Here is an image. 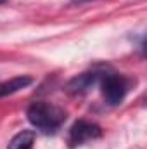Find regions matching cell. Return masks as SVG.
<instances>
[{
  "instance_id": "cell-1",
  "label": "cell",
  "mask_w": 147,
  "mask_h": 149,
  "mask_svg": "<svg viewBox=\"0 0 147 149\" xmlns=\"http://www.w3.org/2000/svg\"><path fill=\"white\" fill-rule=\"evenodd\" d=\"M26 116H28V121L43 134L57 132L62 127V123L66 121V111L62 108L52 102H42V101L33 102L28 108Z\"/></svg>"
},
{
  "instance_id": "cell-2",
  "label": "cell",
  "mask_w": 147,
  "mask_h": 149,
  "mask_svg": "<svg viewBox=\"0 0 147 149\" xmlns=\"http://www.w3.org/2000/svg\"><path fill=\"white\" fill-rule=\"evenodd\" d=\"M101 85H102V94H104V99L109 106H118L126 92H128V85L125 81V78H121L119 74H114V73H109L102 76L101 80Z\"/></svg>"
},
{
  "instance_id": "cell-3",
  "label": "cell",
  "mask_w": 147,
  "mask_h": 149,
  "mask_svg": "<svg viewBox=\"0 0 147 149\" xmlns=\"http://www.w3.org/2000/svg\"><path fill=\"white\" fill-rule=\"evenodd\" d=\"M99 137H102V128L99 125L85 121V120H78L69 128L68 144H69V148H76V146H81L88 141H95Z\"/></svg>"
},
{
  "instance_id": "cell-4",
  "label": "cell",
  "mask_w": 147,
  "mask_h": 149,
  "mask_svg": "<svg viewBox=\"0 0 147 149\" xmlns=\"http://www.w3.org/2000/svg\"><path fill=\"white\" fill-rule=\"evenodd\" d=\"M104 73L101 71H87V73L76 74L66 83V92L71 95H83L87 92H90L97 83H101Z\"/></svg>"
},
{
  "instance_id": "cell-5",
  "label": "cell",
  "mask_w": 147,
  "mask_h": 149,
  "mask_svg": "<svg viewBox=\"0 0 147 149\" xmlns=\"http://www.w3.org/2000/svg\"><path fill=\"white\" fill-rule=\"evenodd\" d=\"M31 83H33V78L31 76H14V78H10L7 81H2L0 83V99L19 92V90L26 88Z\"/></svg>"
},
{
  "instance_id": "cell-6",
  "label": "cell",
  "mask_w": 147,
  "mask_h": 149,
  "mask_svg": "<svg viewBox=\"0 0 147 149\" xmlns=\"http://www.w3.org/2000/svg\"><path fill=\"white\" fill-rule=\"evenodd\" d=\"M35 139H37L35 130H23L10 139L7 149H31L35 144Z\"/></svg>"
},
{
  "instance_id": "cell-7",
  "label": "cell",
  "mask_w": 147,
  "mask_h": 149,
  "mask_svg": "<svg viewBox=\"0 0 147 149\" xmlns=\"http://www.w3.org/2000/svg\"><path fill=\"white\" fill-rule=\"evenodd\" d=\"M83 2H90V0H71V3H83Z\"/></svg>"
},
{
  "instance_id": "cell-8",
  "label": "cell",
  "mask_w": 147,
  "mask_h": 149,
  "mask_svg": "<svg viewBox=\"0 0 147 149\" xmlns=\"http://www.w3.org/2000/svg\"><path fill=\"white\" fill-rule=\"evenodd\" d=\"M5 2H7V0H0V5H2V3H5Z\"/></svg>"
}]
</instances>
